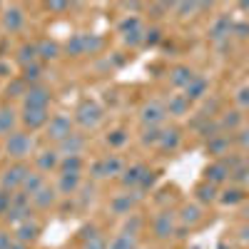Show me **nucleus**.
Segmentation results:
<instances>
[{"label": "nucleus", "instance_id": "35", "mask_svg": "<svg viewBox=\"0 0 249 249\" xmlns=\"http://www.w3.org/2000/svg\"><path fill=\"white\" fill-rule=\"evenodd\" d=\"M177 144H179V132H177V130H164L157 147H160V150H175Z\"/></svg>", "mask_w": 249, "mask_h": 249}, {"label": "nucleus", "instance_id": "2", "mask_svg": "<svg viewBox=\"0 0 249 249\" xmlns=\"http://www.w3.org/2000/svg\"><path fill=\"white\" fill-rule=\"evenodd\" d=\"M33 217V202L25 192H15L10 195V207H8V212H5V222L18 227V224H23L25 219Z\"/></svg>", "mask_w": 249, "mask_h": 249}, {"label": "nucleus", "instance_id": "6", "mask_svg": "<svg viewBox=\"0 0 249 249\" xmlns=\"http://www.w3.org/2000/svg\"><path fill=\"white\" fill-rule=\"evenodd\" d=\"M124 172V162L117 157V155H105L100 157L95 164H92V177L95 179H107V177H117Z\"/></svg>", "mask_w": 249, "mask_h": 249}, {"label": "nucleus", "instance_id": "11", "mask_svg": "<svg viewBox=\"0 0 249 249\" xmlns=\"http://www.w3.org/2000/svg\"><path fill=\"white\" fill-rule=\"evenodd\" d=\"M20 122L25 124L28 130H37V127H45L50 122V112L43 107H23V115H20Z\"/></svg>", "mask_w": 249, "mask_h": 249}, {"label": "nucleus", "instance_id": "3", "mask_svg": "<svg viewBox=\"0 0 249 249\" xmlns=\"http://www.w3.org/2000/svg\"><path fill=\"white\" fill-rule=\"evenodd\" d=\"M28 167L23 162H15V164H10L8 170H3V175H0V190H5L8 195H15V192H20L23 190V182H25V177H28Z\"/></svg>", "mask_w": 249, "mask_h": 249}, {"label": "nucleus", "instance_id": "44", "mask_svg": "<svg viewBox=\"0 0 249 249\" xmlns=\"http://www.w3.org/2000/svg\"><path fill=\"white\" fill-rule=\"evenodd\" d=\"M239 112H227L224 117H222V127H237L239 124Z\"/></svg>", "mask_w": 249, "mask_h": 249}, {"label": "nucleus", "instance_id": "38", "mask_svg": "<svg viewBox=\"0 0 249 249\" xmlns=\"http://www.w3.org/2000/svg\"><path fill=\"white\" fill-rule=\"evenodd\" d=\"M162 140V130L160 127H144L142 132V144H152V147H157Z\"/></svg>", "mask_w": 249, "mask_h": 249}, {"label": "nucleus", "instance_id": "31", "mask_svg": "<svg viewBox=\"0 0 249 249\" xmlns=\"http://www.w3.org/2000/svg\"><path fill=\"white\" fill-rule=\"evenodd\" d=\"M82 172V157H62L60 160V175H80Z\"/></svg>", "mask_w": 249, "mask_h": 249}, {"label": "nucleus", "instance_id": "19", "mask_svg": "<svg viewBox=\"0 0 249 249\" xmlns=\"http://www.w3.org/2000/svg\"><path fill=\"white\" fill-rule=\"evenodd\" d=\"M230 175H232V170H230V162H227V160L212 162L210 167H207V182H210V184H219Z\"/></svg>", "mask_w": 249, "mask_h": 249}, {"label": "nucleus", "instance_id": "7", "mask_svg": "<svg viewBox=\"0 0 249 249\" xmlns=\"http://www.w3.org/2000/svg\"><path fill=\"white\" fill-rule=\"evenodd\" d=\"M72 135V120L68 115H55L50 117V122L45 124V137L53 140V142H62V140H68Z\"/></svg>", "mask_w": 249, "mask_h": 249}, {"label": "nucleus", "instance_id": "33", "mask_svg": "<svg viewBox=\"0 0 249 249\" xmlns=\"http://www.w3.org/2000/svg\"><path fill=\"white\" fill-rule=\"evenodd\" d=\"M20 77H23L25 82H28V85L33 88V85H40V77H43V68H40V62H35V65H28V68H23V75H20Z\"/></svg>", "mask_w": 249, "mask_h": 249}, {"label": "nucleus", "instance_id": "21", "mask_svg": "<svg viewBox=\"0 0 249 249\" xmlns=\"http://www.w3.org/2000/svg\"><path fill=\"white\" fill-rule=\"evenodd\" d=\"M107 239L97 232V227H88L82 232V249H107Z\"/></svg>", "mask_w": 249, "mask_h": 249}, {"label": "nucleus", "instance_id": "13", "mask_svg": "<svg viewBox=\"0 0 249 249\" xmlns=\"http://www.w3.org/2000/svg\"><path fill=\"white\" fill-rule=\"evenodd\" d=\"M85 144H88L85 135L72 132L68 140H62V142L57 144V152H60L62 157H80V155H82V150H85Z\"/></svg>", "mask_w": 249, "mask_h": 249}, {"label": "nucleus", "instance_id": "25", "mask_svg": "<svg viewBox=\"0 0 249 249\" xmlns=\"http://www.w3.org/2000/svg\"><path fill=\"white\" fill-rule=\"evenodd\" d=\"M40 57H37V43H25V45H20V50H18V62L23 68H28V65H35Z\"/></svg>", "mask_w": 249, "mask_h": 249}, {"label": "nucleus", "instance_id": "48", "mask_svg": "<svg viewBox=\"0 0 249 249\" xmlns=\"http://www.w3.org/2000/svg\"><path fill=\"white\" fill-rule=\"evenodd\" d=\"M237 102H239L242 107H249V88H242L237 92Z\"/></svg>", "mask_w": 249, "mask_h": 249}, {"label": "nucleus", "instance_id": "49", "mask_svg": "<svg viewBox=\"0 0 249 249\" xmlns=\"http://www.w3.org/2000/svg\"><path fill=\"white\" fill-rule=\"evenodd\" d=\"M70 5L68 3H48V10H53V13H65Z\"/></svg>", "mask_w": 249, "mask_h": 249}, {"label": "nucleus", "instance_id": "37", "mask_svg": "<svg viewBox=\"0 0 249 249\" xmlns=\"http://www.w3.org/2000/svg\"><path fill=\"white\" fill-rule=\"evenodd\" d=\"M182 222L184 224H195V222H199V217H202V212H199V207L197 204H187L184 210H182Z\"/></svg>", "mask_w": 249, "mask_h": 249}, {"label": "nucleus", "instance_id": "36", "mask_svg": "<svg viewBox=\"0 0 249 249\" xmlns=\"http://www.w3.org/2000/svg\"><path fill=\"white\" fill-rule=\"evenodd\" d=\"M230 30H232V23H230L227 18H219L217 23L212 25V37H214V40H222V37L230 35Z\"/></svg>", "mask_w": 249, "mask_h": 249}, {"label": "nucleus", "instance_id": "29", "mask_svg": "<svg viewBox=\"0 0 249 249\" xmlns=\"http://www.w3.org/2000/svg\"><path fill=\"white\" fill-rule=\"evenodd\" d=\"M187 110H190V100L184 95H172L167 100V115H184Z\"/></svg>", "mask_w": 249, "mask_h": 249}, {"label": "nucleus", "instance_id": "41", "mask_svg": "<svg viewBox=\"0 0 249 249\" xmlns=\"http://www.w3.org/2000/svg\"><path fill=\"white\" fill-rule=\"evenodd\" d=\"M127 140H130V137H127V132H124V130H112V132L107 135V144H110V147H122Z\"/></svg>", "mask_w": 249, "mask_h": 249}, {"label": "nucleus", "instance_id": "23", "mask_svg": "<svg viewBox=\"0 0 249 249\" xmlns=\"http://www.w3.org/2000/svg\"><path fill=\"white\" fill-rule=\"evenodd\" d=\"M43 187H45V177H43V172H28V177H25V182H23V190H20V192H25L28 197H33L37 190H43Z\"/></svg>", "mask_w": 249, "mask_h": 249}, {"label": "nucleus", "instance_id": "10", "mask_svg": "<svg viewBox=\"0 0 249 249\" xmlns=\"http://www.w3.org/2000/svg\"><path fill=\"white\" fill-rule=\"evenodd\" d=\"M40 234H43V224H40L35 217H30V219H25L23 224H18V227H15V239H18V242H23V244L37 242Z\"/></svg>", "mask_w": 249, "mask_h": 249}, {"label": "nucleus", "instance_id": "4", "mask_svg": "<svg viewBox=\"0 0 249 249\" xmlns=\"http://www.w3.org/2000/svg\"><path fill=\"white\" fill-rule=\"evenodd\" d=\"M102 107L97 105L95 100H82L80 105H77V110H75V122L80 124V127H85V130H92V127H97V124L102 122Z\"/></svg>", "mask_w": 249, "mask_h": 249}, {"label": "nucleus", "instance_id": "42", "mask_svg": "<svg viewBox=\"0 0 249 249\" xmlns=\"http://www.w3.org/2000/svg\"><path fill=\"white\" fill-rule=\"evenodd\" d=\"M197 197L202 202H214V184H202L197 187Z\"/></svg>", "mask_w": 249, "mask_h": 249}, {"label": "nucleus", "instance_id": "52", "mask_svg": "<svg viewBox=\"0 0 249 249\" xmlns=\"http://www.w3.org/2000/svg\"><path fill=\"white\" fill-rule=\"evenodd\" d=\"M10 249H28V244H23V242H18V239H15V244H13Z\"/></svg>", "mask_w": 249, "mask_h": 249}, {"label": "nucleus", "instance_id": "26", "mask_svg": "<svg viewBox=\"0 0 249 249\" xmlns=\"http://www.w3.org/2000/svg\"><path fill=\"white\" fill-rule=\"evenodd\" d=\"M37 57L40 60H55L60 57V45L55 40H40L37 43Z\"/></svg>", "mask_w": 249, "mask_h": 249}, {"label": "nucleus", "instance_id": "27", "mask_svg": "<svg viewBox=\"0 0 249 249\" xmlns=\"http://www.w3.org/2000/svg\"><path fill=\"white\" fill-rule=\"evenodd\" d=\"M195 77H197V75H195L190 68L179 65V68H175V70H172V85H175V88H187Z\"/></svg>", "mask_w": 249, "mask_h": 249}, {"label": "nucleus", "instance_id": "51", "mask_svg": "<svg viewBox=\"0 0 249 249\" xmlns=\"http://www.w3.org/2000/svg\"><path fill=\"white\" fill-rule=\"evenodd\" d=\"M239 239H242V242H249V224H244V227H242V232H239Z\"/></svg>", "mask_w": 249, "mask_h": 249}, {"label": "nucleus", "instance_id": "40", "mask_svg": "<svg viewBox=\"0 0 249 249\" xmlns=\"http://www.w3.org/2000/svg\"><path fill=\"white\" fill-rule=\"evenodd\" d=\"M142 227H144V222H142L137 214H130L127 222H124V230H122V232H127V234H135V237H137Z\"/></svg>", "mask_w": 249, "mask_h": 249}, {"label": "nucleus", "instance_id": "30", "mask_svg": "<svg viewBox=\"0 0 249 249\" xmlns=\"http://www.w3.org/2000/svg\"><path fill=\"white\" fill-rule=\"evenodd\" d=\"M204 92H207V80L204 77H195L190 85L184 88V97L187 100H199Z\"/></svg>", "mask_w": 249, "mask_h": 249}, {"label": "nucleus", "instance_id": "20", "mask_svg": "<svg viewBox=\"0 0 249 249\" xmlns=\"http://www.w3.org/2000/svg\"><path fill=\"white\" fill-rule=\"evenodd\" d=\"M15 124H18V115L10 105H0V137H8L15 132Z\"/></svg>", "mask_w": 249, "mask_h": 249}, {"label": "nucleus", "instance_id": "24", "mask_svg": "<svg viewBox=\"0 0 249 249\" xmlns=\"http://www.w3.org/2000/svg\"><path fill=\"white\" fill-rule=\"evenodd\" d=\"M107 249H140V242L135 234H127V232H120L110 239Z\"/></svg>", "mask_w": 249, "mask_h": 249}, {"label": "nucleus", "instance_id": "39", "mask_svg": "<svg viewBox=\"0 0 249 249\" xmlns=\"http://www.w3.org/2000/svg\"><path fill=\"white\" fill-rule=\"evenodd\" d=\"M25 92H28V82H25L23 77L13 80L10 85H8V95H10V97H25Z\"/></svg>", "mask_w": 249, "mask_h": 249}, {"label": "nucleus", "instance_id": "45", "mask_svg": "<svg viewBox=\"0 0 249 249\" xmlns=\"http://www.w3.org/2000/svg\"><path fill=\"white\" fill-rule=\"evenodd\" d=\"M8 207H10V195L5 190H0V217H5Z\"/></svg>", "mask_w": 249, "mask_h": 249}, {"label": "nucleus", "instance_id": "12", "mask_svg": "<svg viewBox=\"0 0 249 249\" xmlns=\"http://www.w3.org/2000/svg\"><path fill=\"white\" fill-rule=\"evenodd\" d=\"M140 192H142V190H135L132 195H117V197L110 202V212H112V214H120V217L130 214V212L135 210V204L142 199Z\"/></svg>", "mask_w": 249, "mask_h": 249}, {"label": "nucleus", "instance_id": "43", "mask_svg": "<svg viewBox=\"0 0 249 249\" xmlns=\"http://www.w3.org/2000/svg\"><path fill=\"white\" fill-rule=\"evenodd\" d=\"M242 199H244V195H242L239 190H227L224 197H222L224 204H237V202H242Z\"/></svg>", "mask_w": 249, "mask_h": 249}, {"label": "nucleus", "instance_id": "34", "mask_svg": "<svg viewBox=\"0 0 249 249\" xmlns=\"http://www.w3.org/2000/svg\"><path fill=\"white\" fill-rule=\"evenodd\" d=\"M65 53L72 55V57H80V55H85V43H82V33L80 35H72L68 43H65Z\"/></svg>", "mask_w": 249, "mask_h": 249}, {"label": "nucleus", "instance_id": "50", "mask_svg": "<svg viewBox=\"0 0 249 249\" xmlns=\"http://www.w3.org/2000/svg\"><path fill=\"white\" fill-rule=\"evenodd\" d=\"M239 144H242V147H249V130H244L239 135Z\"/></svg>", "mask_w": 249, "mask_h": 249}, {"label": "nucleus", "instance_id": "9", "mask_svg": "<svg viewBox=\"0 0 249 249\" xmlns=\"http://www.w3.org/2000/svg\"><path fill=\"white\" fill-rule=\"evenodd\" d=\"M50 100H53V92L45 85H33V88H28V92L23 97V107H43V110H48Z\"/></svg>", "mask_w": 249, "mask_h": 249}, {"label": "nucleus", "instance_id": "46", "mask_svg": "<svg viewBox=\"0 0 249 249\" xmlns=\"http://www.w3.org/2000/svg\"><path fill=\"white\" fill-rule=\"evenodd\" d=\"M15 244V237L10 232H0V249H10Z\"/></svg>", "mask_w": 249, "mask_h": 249}, {"label": "nucleus", "instance_id": "16", "mask_svg": "<svg viewBox=\"0 0 249 249\" xmlns=\"http://www.w3.org/2000/svg\"><path fill=\"white\" fill-rule=\"evenodd\" d=\"M147 167L144 164H132V167H127L122 175H120V182H122V187H132V190H140V184H142V179L147 177Z\"/></svg>", "mask_w": 249, "mask_h": 249}, {"label": "nucleus", "instance_id": "15", "mask_svg": "<svg viewBox=\"0 0 249 249\" xmlns=\"http://www.w3.org/2000/svg\"><path fill=\"white\" fill-rule=\"evenodd\" d=\"M23 25H25V13H23V8H20V5H10V8L3 10V28L8 33L23 30Z\"/></svg>", "mask_w": 249, "mask_h": 249}, {"label": "nucleus", "instance_id": "28", "mask_svg": "<svg viewBox=\"0 0 249 249\" xmlns=\"http://www.w3.org/2000/svg\"><path fill=\"white\" fill-rule=\"evenodd\" d=\"M82 43H85V55H97L105 48V40L95 33H82Z\"/></svg>", "mask_w": 249, "mask_h": 249}, {"label": "nucleus", "instance_id": "47", "mask_svg": "<svg viewBox=\"0 0 249 249\" xmlns=\"http://www.w3.org/2000/svg\"><path fill=\"white\" fill-rule=\"evenodd\" d=\"M157 40H160V30H157V28H152V30L144 33V43H147V45H155Z\"/></svg>", "mask_w": 249, "mask_h": 249}, {"label": "nucleus", "instance_id": "5", "mask_svg": "<svg viewBox=\"0 0 249 249\" xmlns=\"http://www.w3.org/2000/svg\"><path fill=\"white\" fill-rule=\"evenodd\" d=\"M117 30H120V35H122V40L127 45H140V43H144V30L142 28V23H140V18L137 15H127V18H122L120 20V25H117Z\"/></svg>", "mask_w": 249, "mask_h": 249}, {"label": "nucleus", "instance_id": "1", "mask_svg": "<svg viewBox=\"0 0 249 249\" xmlns=\"http://www.w3.org/2000/svg\"><path fill=\"white\" fill-rule=\"evenodd\" d=\"M35 150V140L30 132H23V130H15L13 135L5 137V155L13 157V160H25L30 157Z\"/></svg>", "mask_w": 249, "mask_h": 249}, {"label": "nucleus", "instance_id": "8", "mask_svg": "<svg viewBox=\"0 0 249 249\" xmlns=\"http://www.w3.org/2000/svg\"><path fill=\"white\" fill-rule=\"evenodd\" d=\"M164 117H167V107H164L162 102H157V100L147 102V105L140 110V120H142L144 127H160Z\"/></svg>", "mask_w": 249, "mask_h": 249}, {"label": "nucleus", "instance_id": "18", "mask_svg": "<svg viewBox=\"0 0 249 249\" xmlns=\"http://www.w3.org/2000/svg\"><path fill=\"white\" fill-rule=\"evenodd\" d=\"M30 202H33V207L35 210H50V207L57 202V190L55 187H43V190H37L33 197H30Z\"/></svg>", "mask_w": 249, "mask_h": 249}, {"label": "nucleus", "instance_id": "14", "mask_svg": "<svg viewBox=\"0 0 249 249\" xmlns=\"http://www.w3.org/2000/svg\"><path fill=\"white\" fill-rule=\"evenodd\" d=\"M152 232L157 239H170L175 234V214L172 212H160L152 219Z\"/></svg>", "mask_w": 249, "mask_h": 249}, {"label": "nucleus", "instance_id": "22", "mask_svg": "<svg viewBox=\"0 0 249 249\" xmlns=\"http://www.w3.org/2000/svg\"><path fill=\"white\" fill-rule=\"evenodd\" d=\"M55 190H57V195H65V197L75 195L80 190V175H60Z\"/></svg>", "mask_w": 249, "mask_h": 249}, {"label": "nucleus", "instance_id": "17", "mask_svg": "<svg viewBox=\"0 0 249 249\" xmlns=\"http://www.w3.org/2000/svg\"><path fill=\"white\" fill-rule=\"evenodd\" d=\"M60 160L62 155L57 150H43L35 155V164H37V172H53V170H60Z\"/></svg>", "mask_w": 249, "mask_h": 249}, {"label": "nucleus", "instance_id": "32", "mask_svg": "<svg viewBox=\"0 0 249 249\" xmlns=\"http://www.w3.org/2000/svg\"><path fill=\"white\" fill-rule=\"evenodd\" d=\"M227 150H230V137H224V135L210 137V155H224Z\"/></svg>", "mask_w": 249, "mask_h": 249}]
</instances>
